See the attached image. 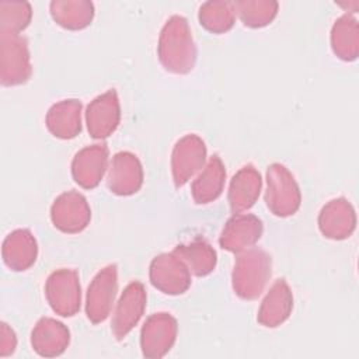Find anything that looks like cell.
Masks as SVG:
<instances>
[{"mask_svg":"<svg viewBox=\"0 0 359 359\" xmlns=\"http://www.w3.org/2000/svg\"><path fill=\"white\" fill-rule=\"evenodd\" d=\"M158 57L165 70L184 74L194 69L196 48L188 21L172 15L161 29L158 39Z\"/></svg>","mask_w":359,"mask_h":359,"instance_id":"6da1fadb","label":"cell"},{"mask_svg":"<svg viewBox=\"0 0 359 359\" xmlns=\"http://www.w3.org/2000/svg\"><path fill=\"white\" fill-rule=\"evenodd\" d=\"M271 257L259 248L241 251L233 269V289L245 300L257 299L271 278Z\"/></svg>","mask_w":359,"mask_h":359,"instance_id":"7a4b0ae2","label":"cell"},{"mask_svg":"<svg viewBox=\"0 0 359 359\" xmlns=\"http://www.w3.org/2000/svg\"><path fill=\"white\" fill-rule=\"evenodd\" d=\"M265 202L268 209L280 217L294 215L300 206V191L290 174L282 164H271L266 171Z\"/></svg>","mask_w":359,"mask_h":359,"instance_id":"3957f363","label":"cell"},{"mask_svg":"<svg viewBox=\"0 0 359 359\" xmlns=\"http://www.w3.org/2000/svg\"><path fill=\"white\" fill-rule=\"evenodd\" d=\"M31 76L28 43L24 36L0 32V81L3 86H18Z\"/></svg>","mask_w":359,"mask_h":359,"instance_id":"277c9868","label":"cell"},{"mask_svg":"<svg viewBox=\"0 0 359 359\" xmlns=\"http://www.w3.org/2000/svg\"><path fill=\"white\" fill-rule=\"evenodd\" d=\"M45 293L52 310L63 317H72L80 310L81 289L74 269L62 268L50 273Z\"/></svg>","mask_w":359,"mask_h":359,"instance_id":"5b68a950","label":"cell"},{"mask_svg":"<svg viewBox=\"0 0 359 359\" xmlns=\"http://www.w3.org/2000/svg\"><path fill=\"white\" fill-rule=\"evenodd\" d=\"M150 282L165 294H181L191 285V271L174 251L161 254L151 261Z\"/></svg>","mask_w":359,"mask_h":359,"instance_id":"8992f818","label":"cell"},{"mask_svg":"<svg viewBox=\"0 0 359 359\" xmlns=\"http://www.w3.org/2000/svg\"><path fill=\"white\" fill-rule=\"evenodd\" d=\"M118 289L116 265H108L93 279L87 290L86 313L91 323L98 324L109 316Z\"/></svg>","mask_w":359,"mask_h":359,"instance_id":"52a82bcc","label":"cell"},{"mask_svg":"<svg viewBox=\"0 0 359 359\" xmlns=\"http://www.w3.org/2000/svg\"><path fill=\"white\" fill-rule=\"evenodd\" d=\"M50 219L60 231L74 234L87 227L91 219V210L81 194L67 191L55 199L50 209Z\"/></svg>","mask_w":359,"mask_h":359,"instance_id":"ba28073f","label":"cell"},{"mask_svg":"<svg viewBox=\"0 0 359 359\" xmlns=\"http://www.w3.org/2000/svg\"><path fill=\"white\" fill-rule=\"evenodd\" d=\"M206 157V146L196 135H187L180 139L172 150L171 171L175 187L185 185L198 172Z\"/></svg>","mask_w":359,"mask_h":359,"instance_id":"9c48e42d","label":"cell"},{"mask_svg":"<svg viewBox=\"0 0 359 359\" xmlns=\"http://www.w3.org/2000/svg\"><path fill=\"white\" fill-rule=\"evenodd\" d=\"M177 321L168 313H156L147 318L142 328L140 345L147 358L164 356L175 342Z\"/></svg>","mask_w":359,"mask_h":359,"instance_id":"30bf717a","label":"cell"},{"mask_svg":"<svg viewBox=\"0 0 359 359\" xmlns=\"http://www.w3.org/2000/svg\"><path fill=\"white\" fill-rule=\"evenodd\" d=\"M119 119L121 108L115 90H108L98 95L87 107V128L94 139H104L112 135L119 125Z\"/></svg>","mask_w":359,"mask_h":359,"instance_id":"8fae6325","label":"cell"},{"mask_svg":"<svg viewBox=\"0 0 359 359\" xmlns=\"http://www.w3.org/2000/svg\"><path fill=\"white\" fill-rule=\"evenodd\" d=\"M144 307V286L140 282L135 280L125 287L112 317V332L116 339L125 338L132 331V328L139 323L140 317L143 316Z\"/></svg>","mask_w":359,"mask_h":359,"instance_id":"7c38bea8","label":"cell"},{"mask_svg":"<svg viewBox=\"0 0 359 359\" xmlns=\"http://www.w3.org/2000/svg\"><path fill=\"white\" fill-rule=\"evenodd\" d=\"M108 188L116 195H132L143 184V170L139 158L129 151H119L112 157L108 180Z\"/></svg>","mask_w":359,"mask_h":359,"instance_id":"4fadbf2b","label":"cell"},{"mask_svg":"<svg viewBox=\"0 0 359 359\" xmlns=\"http://www.w3.org/2000/svg\"><path fill=\"white\" fill-rule=\"evenodd\" d=\"M262 234V222L254 215L234 213L220 234L222 248L231 252H241L254 245Z\"/></svg>","mask_w":359,"mask_h":359,"instance_id":"5bb4252c","label":"cell"},{"mask_svg":"<svg viewBox=\"0 0 359 359\" xmlns=\"http://www.w3.org/2000/svg\"><path fill=\"white\" fill-rule=\"evenodd\" d=\"M107 163L108 147L105 144L84 147L73 158L72 175L80 187L86 189L95 188L107 170Z\"/></svg>","mask_w":359,"mask_h":359,"instance_id":"9a60e30c","label":"cell"},{"mask_svg":"<svg viewBox=\"0 0 359 359\" xmlns=\"http://www.w3.org/2000/svg\"><path fill=\"white\" fill-rule=\"evenodd\" d=\"M355 210L344 198L330 201L321 209L318 216V227L321 233L332 240H344L349 237L355 230Z\"/></svg>","mask_w":359,"mask_h":359,"instance_id":"2e32d148","label":"cell"},{"mask_svg":"<svg viewBox=\"0 0 359 359\" xmlns=\"http://www.w3.org/2000/svg\"><path fill=\"white\" fill-rule=\"evenodd\" d=\"M70 341V332L60 321L49 317L41 318L32 330L31 344L34 351L46 358L65 352Z\"/></svg>","mask_w":359,"mask_h":359,"instance_id":"e0dca14e","label":"cell"},{"mask_svg":"<svg viewBox=\"0 0 359 359\" xmlns=\"http://www.w3.org/2000/svg\"><path fill=\"white\" fill-rule=\"evenodd\" d=\"M3 261L13 271H25L36 259L38 245L32 233L27 229L11 231L3 241Z\"/></svg>","mask_w":359,"mask_h":359,"instance_id":"ac0fdd59","label":"cell"},{"mask_svg":"<svg viewBox=\"0 0 359 359\" xmlns=\"http://www.w3.org/2000/svg\"><path fill=\"white\" fill-rule=\"evenodd\" d=\"M293 309V294L285 279H278L262 300L258 323L264 327H278L287 320Z\"/></svg>","mask_w":359,"mask_h":359,"instance_id":"d6986e66","label":"cell"},{"mask_svg":"<svg viewBox=\"0 0 359 359\" xmlns=\"http://www.w3.org/2000/svg\"><path fill=\"white\" fill-rule=\"evenodd\" d=\"M262 180L252 165H244L234 174L229 188V203L233 213L248 210L259 196Z\"/></svg>","mask_w":359,"mask_h":359,"instance_id":"ffe728a7","label":"cell"},{"mask_svg":"<svg viewBox=\"0 0 359 359\" xmlns=\"http://www.w3.org/2000/svg\"><path fill=\"white\" fill-rule=\"evenodd\" d=\"M46 126L50 133L60 139H72L81 130V102L63 100L48 111Z\"/></svg>","mask_w":359,"mask_h":359,"instance_id":"44dd1931","label":"cell"},{"mask_svg":"<svg viewBox=\"0 0 359 359\" xmlns=\"http://www.w3.org/2000/svg\"><path fill=\"white\" fill-rule=\"evenodd\" d=\"M226 180L224 165L219 156H212L202 172L192 182V198L196 203H209L217 199Z\"/></svg>","mask_w":359,"mask_h":359,"instance_id":"7402d4cb","label":"cell"},{"mask_svg":"<svg viewBox=\"0 0 359 359\" xmlns=\"http://www.w3.org/2000/svg\"><path fill=\"white\" fill-rule=\"evenodd\" d=\"M52 18L63 28H86L94 17V4L86 0H63L50 3Z\"/></svg>","mask_w":359,"mask_h":359,"instance_id":"603a6c76","label":"cell"},{"mask_svg":"<svg viewBox=\"0 0 359 359\" xmlns=\"http://www.w3.org/2000/svg\"><path fill=\"white\" fill-rule=\"evenodd\" d=\"M358 21L345 14L338 18L331 31V46L334 53L342 60H353L358 56L359 48Z\"/></svg>","mask_w":359,"mask_h":359,"instance_id":"cb8c5ba5","label":"cell"},{"mask_svg":"<svg viewBox=\"0 0 359 359\" xmlns=\"http://www.w3.org/2000/svg\"><path fill=\"white\" fill-rule=\"evenodd\" d=\"M174 252L196 276H205L210 273L216 266V252L205 241H194L191 244L177 245Z\"/></svg>","mask_w":359,"mask_h":359,"instance_id":"d4e9b609","label":"cell"},{"mask_svg":"<svg viewBox=\"0 0 359 359\" xmlns=\"http://www.w3.org/2000/svg\"><path fill=\"white\" fill-rule=\"evenodd\" d=\"M236 20V11L231 1H206L199 8L201 24L213 34L229 31Z\"/></svg>","mask_w":359,"mask_h":359,"instance_id":"484cf974","label":"cell"},{"mask_svg":"<svg viewBox=\"0 0 359 359\" xmlns=\"http://www.w3.org/2000/svg\"><path fill=\"white\" fill-rule=\"evenodd\" d=\"M233 6L243 24L251 28L268 25L278 13V3L272 0H241Z\"/></svg>","mask_w":359,"mask_h":359,"instance_id":"4316f807","label":"cell"},{"mask_svg":"<svg viewBox=\"0 0 359 359\" xmlns=\"http://www.w3.org/2000/svg\"><path fill=\"white\" fill-rule=\"evenodd\" d=\"M32 8L27 1L0 3V32L20 34L31 21Z\"/></svg>","mask_w":359,"mask_h":359,"instance_id":"83f0119b","label":"cell"},{"mask_svg":"<svg viewBox=\"0 0 359 359\" xmlns=\"http://www.w3.org/2000/svg\"><path fill=\"white\" fill-rule=\"evenodd\" d=\"M17 345V338L14 331L6 324H0V356H8L14 352Z\"/></svg>","mask_w":359,"mask_h":359,"instance_id":"f1b7e54d","label":"cell"}]
</instances>
